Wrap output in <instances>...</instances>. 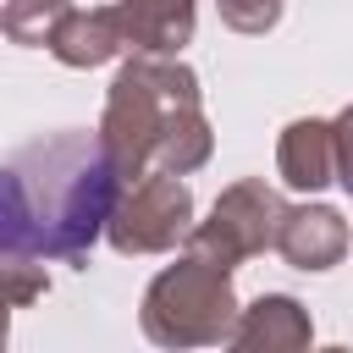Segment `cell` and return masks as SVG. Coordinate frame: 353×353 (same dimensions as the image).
I'll use <instances>...</instances> for the list:
<instances>
[{"label": "cell", "instance_id": "6da1fadb", "mask_svg": "<svg viewBox=\"0 0 353 353\" xmlns=\"http://www.w3.org/2000/svg\"><path fill=\"white\" fill-rule=\"evenodd\" d=\"M110 154L94 132H44L0 160V259H55L99 237Z\"/></svg>", "mask_w": 353, "mask_h": 353}]
</instances>
